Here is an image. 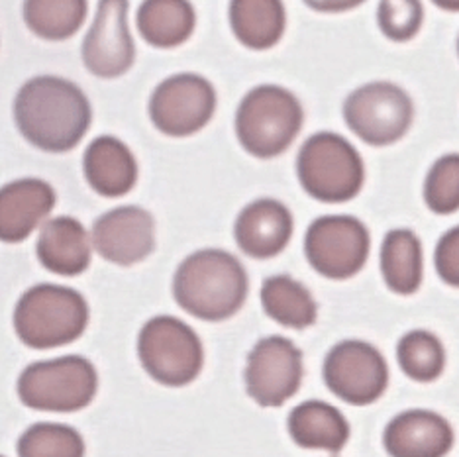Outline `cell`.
Wrapping results in <instances>:
<instances>
[{"label":"cell","mask_w":459,"mask_h":457,"mask_svg":"<svg viewBox=\"0 0 459 457\" xmlns=\"http://www.w3.org/2000/svg\"><path fill=\"white\" fill-rule=\"evenodd\" d=\"M14 120L20 134L48 153L77 148L92 122V108L75 82L39 75L24 82L14 99Z\"/></svg>","instance_id":"obj_1"},{"label":"cell","mask_w":459,"mask_h":457,"mask_svg":"<svg viewBox=\"0 0 459 457\" xmlns=\"http://www.w3.org/2000/svg\"><path fill=\"white\" fill-rule=\"evenodd\" d=\"M249 290L246 267L224 249H198L177 267L173 297L185 313L204 322H222L242 310Z\"/></svg>","instance_id":"obj_2"},{"label":"cell","mask_w":459,"mask_h":457,"mask_svg":"<svg viewBox=\"0 0 459 457\" xmlns=\"http://www.w3.org/2000/svg\"><path fill=\"white\" fill-rule=\"evenodd\" d=\"M89 316V303L79 290L39 283L20 297L13 322L24 346L54 349L69 346L85 334Z\"/></svg>","instance_id":"obj_3"},{"label":"cell","mask_w":459,"mask_h":457,"mask_svg":"<svg viewBox=\"0 0 459 457\" xmlns=\"http://www.w3.org/2000/svg\"><path fill=\"white\" fill-rule=\"evenodd\" d=\"M305 110L293 92L279 85H259L242 99L236 112V136L259 160L285 153L302 130Z\"/></svg>","instance_id":"obj_4"},{"label":"cell","mask_w":459,"mask_h":457,"mask_svg":"<svg viewBox=\"0 0 459 457\" xmlns=\"http://www.w3.org/2000/svg\"><path fill=\"white\" fill-rule=\"evenodd\" d=\"M297 177L312 199L340 204L361 193L365 163L359 151L340 134L318 132L299 150Z\"/></svg>","instance_id":"obj_5"},{"label":"cell","mask_w":459,"mask_h":457,"mask_svg":"<svg viewBox=\"0 0 459 457\" xmlns=\"http://www.w3.org/2000/svg\"><path fill=\"white\" fill-rule=\"evenodd\" d=\"M18 397L39 412H79L95 401L99 373L82 356L36 361L20 373Z\"/></svg>","instance_id":"obj_6"},{"label":"cell","mask_w":459,"mask_h":457,"mask_svg":"<svg viewBox=\"0 0 459 457\" xmlns=\"http://www.w3.org/2000/svg\"><path fill=\"white\" fill-rule=\"evenodd\" d=\"M138 358L143 371L165 387H186L201 375L204 348L186 322L161 315L150 318L140 330Z\"/></svg>","instance_id":"obj_7"},{"label":"cell","mask_w":459,"mask_h":457,"mask_svg":"<svg viewBox=\"0 0 459 457\" xmlns=\"http://www.w3.org/2000/svg\"><path fill=\"white\" fill-rule=\"evenodd\" d=\"M342 112L348 128L373 148L403 140L414 122L409 92L389 81H373L358 87L343 100Z\"/></svg>","instance_id":"obj_8"},{"label":"cell","mask_w":459,"mask_h":457,"mask_svg":"<svg viewBox=\"0 0 459 457\" xmlns=\"http://www.w3.org/2000/svg\"><path fill=\"white\" fill-rule=\"evenodd\" d=\"M371 236L359 218L326 214L308 226L305 255L310 267L332 281H346L368 263Z\"/></svg>","instance_id":"obj_9"},{"label":"cell","mask_w":459,"mask_h":457,"mask_svg":"<svg viewBox=\"0 0 459 457\" xmlns=\"http://www.w3.org/2000/svg\"><path fill=\"white\" fill-rule=\"evenodd\" d=\"M322 377L340 401L353 407H368L387 391L389 366L369 341L343 340L326 353Z\"/></svg>","instance_id":"obj_10"},{"label":"cell","mask_w":459,"mask_h":457,"mask_svg":"<svg viewBox=\"0 0 459 457\" xmlns=\"http://www.w3.org/2000/svg\"><path fill=\"white\" fill-rule=\"evenodd\" d=\"M216 112L212 82L196 73L161 81L150 97V118L165 136L186 138L201 132Z\"/></svg>","instance_id":"obj_11"},{"label":"cell","mask_w":459,"mask_h":457,"mask_svg":"<svg viewBox=\"0 0 459 457\" xmlns=\"http://www.w3.org/2000/svg\"><path fill=\"white\" fill-rule=\"evenodd\" d=\"M305 377L302 351L283 336H267L252 348L246 363V392L264 409L283 407Z\"/></svg>","instance_id":"obj_12"},{"label":"cell","mask_w":459,"mask_h":457,"mask_svg":"<svg viewBox=\"0 0 459 457\" xmlns=\"http://www.w3.org/2000/svg\"><path fill=\"white\" fill-rule=\"evenodd\" d=\"M135 46L128 28V3L102 0L95 22L82 41V64L100 79H117L130 71Z\"/></svg>","instance_id":"obj_13"},{"label":"cell","mask_w":459,"mask_h":457,"mask_svg":"<svg viewBox=\"0 0 459 457\" xmlns=\"http://www.w3.org/2000/svg\"><path fill=\"white\" fill-rule=\"evenodd\" d=\"M92 246L110 263H140L155 247L153 216L140 206L112 209L92 226Z\"/></svg>","instance_id":"obj_14"},{"label":"cell","mask_w":459,"mask_h":457,"mask_svg":"<svg viewBox=\"0 0 459 457\" xmlns=\"http://www.w3.org/2000/svg\"><path fill=\"white\" fill-rule=\"evenodd\" d=\"M454 442L452 424L442 414L426 409L396 414L383 432V445L389 457H446Z\"/></svg>","instance_id":"obj_15"},{"label":"cell","mask_w":459,"mask_h":457,"mask_svg":"<svg viewBox=\"0 0 459 457\" xmlns=\"http://www.w3.org/2000/svg\"><path fill=\"white\" fill-rule=\"evenodd\" d=\"M295 222L287 206L275 199H257L244 206L234 224L238 247L254 259L277 257L293 237Z\"/></svg>","instance_id":"obj_16"},{"label":"cell","mask_w":459,"mask_h":457,"mask_svg":"<svg viewBox=\"0 0 459 457\" xmlns=\"http://www.w3.org/2000/svg\"><path fill=\"white\" fill-rule=\"evenodd\" d=\"M56 201L54 186L34 177L0 186V242L28 240L56 209Z\"/></svg>","instance_id":"obj_17"},{"label":"cell","mask_w":459,"mask_h":457,"mask_svg":"<svg viewBox=\"0 0 459 457\" xmlns=\"http://www.w3.org/2000/svg\"><path fill=\"white\" fill-rule=\"evenodd\" d=\"M36 254L48 272L77 277L89 269L92 247L85 226L71 216H57L41 226Z\"/></svg>","instance_id":"obj_18"},{"label":"cell","mask_w":459,"mask_h":457,"mask_svg":"<svg viewBox=\"0 0 459 457\" xmlns=\"http://www.w3.org/2000/svg\"><path fill=\"white\" fill-rule=\"evenodd\" d=\"M82 171L92 191L107 199L128 194L138 181V161L132 150L114 136H99L89 143Z\"/></svg>","instance_id":"obj_19"},{"label":"cell","mask_w":459,"mask_h":457,"mask_svg":"<svg viewBox=\"0 0 459 457\" xmlns=\"http://www.w3.org/2000/svg\"><path fill=\"white\" fill-rule=\"evenodd\" d=\"M287 430L302 450L328 452L332 455L346 448L351 428L343 412L325 401H305L289 412Z\"/></svg>","instance_id":"obj_20"},{"label":"cell","mask_w":459,"mask_h":457,"mask_svg":"<svg viewBox=\"0 0 459 457\" xmlns=\"http://www.w3.org/2000/svg\"><path fill=\"white\" fill-rule=\"evenodd\" d=\"M379 267L383 281L394 295L409 297L420 289L424 279L422 242L412 230L396 228L387 232L381 244Z\"/></svg>","instance_id":"obj_21"},{"label":"cell","mask_w":459,"mask_h":457,"mask_svg":"<svg viewBox=\"0 0 459 457\" xmlns=\"http://www.w3.org/2000/svg\"><path fill=\"white\" fill-rule=\"evenodd\" d=\"M230 26L242 46L271 49L285 34V6L277 0H236L230 4Z\"/></svg>","instance_id":"obj_22"},{"label":"cell","mask_w":459,"mask_h":457,"mask_svg":"<svg viewBox=\"0 0 459 457\" xmlns=\"http://www.w3.org/2000/svg\"><path fill=\"white\" fill-rule=\"evenodd\" d=\"M195 24V8L185 0H148L138 10L140 36L160 49L185 44L193 36Z\"/></svg>","instance_id":"obj_23"},{"label":"cell","mask_w":459,"mask_h":457,"mask_svg":"<svg viewBox=\"0 0 459 457\" xmlns=\"http://www.w3.org/2000/svg\"><path fill=\"white\" fill-rule=\"evenodd\" d=\"M262 306L277 324L293 330L315 326L318 305L310 290L289 275H273L262 285Z\"/></svg>","instance_id":"obj_24"},{"label":"cell","mask_w":459,"mask_h":457,"mask_svg":"<svg viewBox=\"0 0 459 457\" xmlns=\"http://www.w3.org/2000/svg\"><path fill=\"white\" fill-rule=\"evenodd\" d=\"M89 13L85 0H28L24 22L39 38L49 41L69 39L79 32Z\"/></svg>","instance_id":"obj_25"},{"label":"cell","mask_w":459,"mask_h":457,"mask_svg":"<svg viewBox=\"0 0 459 457\" xmlns=\"http://www.w3.org/2000/svg\"><path fill=\"white\" fill-rule=\"evenodd\" d=\"M396 361L406 377L416 383H432L446 369L442 340L428 330H411L396 344Z\"/></svg>","instance_id":"obj_26"},{"label":"cell","mask_w":459,"mask_h":457,"mask_svg":"<svg viewBox=\"0 0 459 457\" xmlns=\"http://www.w3.org/2000/svg\"><path fill=\"white\" fill-rule=\"evenodd\" d=\"M18 457H85L82 435L67 424L38 422L20 435Z\"/></svg>","instance_id":"obj_27"},{"label":"cell","mask_w":459,"mask_h":457,"mask_svg":"<svg viewBox=\"0 0 459 457\" xmlns=\"http://www.w3.org/2000/svg\"><path fill=\"white\" fill-rule=\"evenodd\" d=\"M424 203L440 216L459 211V153H446L434 161L424 181Z\"/></svg>","instance_id":"obj_28"},{"label":"cell","mask_w":459,"mask_h":457,"mask_svg":"<svg viewBox=\"0 0 459 457\" xmlns=\"http://www.w3.org/2000/svg\"><path fill=\"white\" fill-rule=\"evenodd\" d=\"M424 8L419 0H385L377 6V24L389 39L403 44L420 32Z\"/></svg>","instance_id":"obj_29"},{"label":"cell","mask_w":459,"mask_h":457,"mask_svg":"<svg viewBox=\"0 0 459 457\" xmlns=\"http://www.w3.org/2000/svg\"><path fill=\"white\" fill-rule=\"evenodd\" d=\"M434 265L446 285L459 289V226H454L437 240Z\"/></svg>","instance_id":"obj_30"},{"label":"cell","mask_w":459,"mask_h":457,"mask_svg":"<svg viewBox=\"0 0 459 457\" xmlns=\"http://www.w3.org/2000/svg\"><path fill=\"white\" fill-rule=\"evenodd\" d=\"M310 6H315V8H318V10H322V8H328V10H348V8H353V6H358V3H342V4H310Z\"/></svg>","instance_id":"obj_31"},{"label":"cell","mask_w":459,"mask_h":457,"mask_svg":"<svg viewBox=\"0 0 459 457\" xmlns=\"http://www.w3.org/2000/svg\"><path fill=\"white\" fill-rule=\"evenodd\" d=\"M437 6H442V8H454V10L459 8V4H447V3H437Z\"/></svg>","instance_id":"obj_32"},{"label":"cell","mask_w":459,"mask_h":457,"mask_svg":"<svg viewBox=\"0 0 459 457\" xmlns=\"http://www.w3.org/2000/svg\"><path fill=\"white\" fill-rule=\"evenodd\" d=\"M457 54H459V38H457Z\"/></svg>","instance_id":"obj_33"},{"label":"cell","mask_w":459,"mask_h":457,"mask_svg":"<svg viewBox=\"0 0 459 457\" xmlns=\"http://www.w3.org/2000/svg\"><path fill=\"white\" fill-rule=\"evenodd\" d=\"M0 457H4V455H0Z\"/></svg>","instance_id":"obj_34"}]
</instances>
